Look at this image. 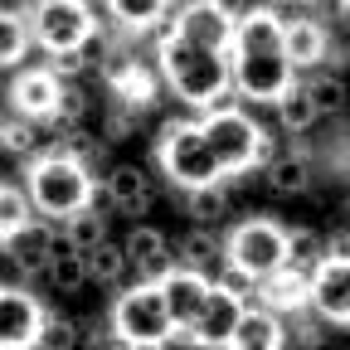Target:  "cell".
<instances>
[{
	"mask_svg": "<svg viewBox=\"0 0 350 350\" xmlns=\"http://www.w3.org/2000/svg\"><path fill=\"white\" fill-rule=\"evenodd\" d=\"M34 219H39V214H34L29 195H25L20 185H5V180H0V248H5L15 234H25Z\"/></svg>",
	"mask_w": 350,
	"mask_h": 350,
	"instance_id": "cell-24",
	"label": "cell"
},
{
	"mask_svg": "<svg viewBox=\"0 0 350 350\" xmlns=\"http://www.w3.org/2000/svg\"><path fill=\"white\" fill-rule=\"evenodd\" d=\"M122 248L131 258V268H146V262H156V258L170 253V243H165V234L156 224H131V234L122 239Z\"/></svg>",
	"mask_w": 350,
	"mask_h": 350,
	"instance_id": "cell-31",
	"label": "cell"
},
{
	"mask_svg": "<svg viewBox=\"0 0 350 350\" xmlns=\"http://www.w3.org/2000/svg\"><path fill=\"white\" fill-rule=\"evenodd\" d=\"M44 278H49L54 292H83L88 282H93V278H88L83 253H68V243H59V253H54V262H49V273H44Z\"/></svg>",
	"mask_w": 350,
	"mask_h": 350,
	"instance_id": "cell-30",
	"label": "cell"
},
{
	"mask_svg": "<svg viewBox=\"0 0 350 350\" xmlns=\"http://www.w3.org/2000/svg\"><path fill=\"white\" fill-rule=\"evenodd\" d=\"M321 117H317V107H312V98H306V83H297L292 93L278 103V126L287 131V137H306Z\"/></svg>",
	"mask_w": 350,
	"mask_h": 350,
	"instance_id": "cell-28",
	"label": "cell"
},
{
	"mask_svg": "<svg viewBox=\"0 0 350 350\" xmlns=\"http://www.w3.org/2000/svg\"><path fill=\"white\" fill-rule=\"evenodd\" d=\"M5 287H10V282H0V292H5Z\"/></svg>",
	"mask_w": 350,
	"mask_h": 350,
	"instance_id": "cell-40",
	"label": "cell"
},
{
	"mask_svg": "<svg viewBox=\"0 0 350 350\" xmlns=\"http://www.w3.org/2000/svg\"><path fill=\"white\" fill-rule=\"evenodd\" d=\"M326 262V234H317V229H287V268L297 273V278H306L312 282V273Z\"/></svg>",
	"mask_w": 350,
	"mask_h": 350,
	"instance_id": "cell-23",
	"label": "cell"
},
{
	"mask_svg": "<svg viewBox=\"0 0 350 350\" xmlns=\"http://www.w3.org/2000/svg\"><path fill=\"white\" fill-rule=\"evenodd\" d=\"M64 243H68V253H93L98 243H107V214L98 204H88L73 219H64Z\"/></svg>",
	"mask_w": 350,
	"mask_h": 350,
	"instance_id": "cell-22",
	"label": "cell"
},
{
	"mask_svg": "<svg viewBox=\"0 0 350 350\" xmlns=\"http://www.w3.org/2000/svg\"><path fill=\"white\" fill-rule=\"evenodd\" d=\"M234 29H239V15L229 5H214V0L180 5V39L185 44H200L209 54H229L234 49Z\"/></svg>",
	"mask_w": 350,
	"mask_h": 350,
	"instance_id": "cell-10",
	"label": "cell"
},
{
	"mask_svg": "<svg viewBox=\"0 0 350 350\" xmlns=\"http://www.w3.org/2000/svg\"><path fill=\"white\" fill-rule=\"evenodd\" d=\"M161 292H165V306H170V321H175V331L185 336V331L200 321L204 301L214 297V282H209V278H200V273H185V268H175V278H170Z\"/></svg>",
	"mask_w": 350,
	"mask_h": 350,
	"instance_id": "cell-15",
	"label": "cell"
},
{
	"mask_svg": "<svg viewBox=\"0 0 350 350\" xmlns=\"http://www.w3.org/2000/svg\"><path fill=\"white\" fill-rule=\"evenodd\" d=\"M234 64V93L248 98V103H282L292 88H297V68L287 59V49H273V54H229Z\"/></svg>",
	"mask_w": 350,
	"mask_h": 350,
	"instance_id": "cell-8",
	"label": "cell"
},
{
	"mask_svg": "<svg viewBox=\"0 0 350 350\" xmlns=\"http://www.w3.org/2000/svg\"><path fill=\"white\" fill-rule=\"evenodd\" d=\"M156 161L165 170V180L175 190H209V185H224V170H219L204 131H200V117H170L161 122V137H156Z\"/></svg>",
	"mask_w": 350,
	"mask_h": 350,
	"instance_id": "cell-3",
	"label": "cell"
},
{
	"mask_svg": "<svg viewBox=\"0 0 350 350\" xmlns=\"http://www.w3.org/2000/svg\"><path fill=\"white\" fill-rule=\"evenodd\" d=\"M282 345H287L282 317L262 312V306H248L239 331H234V340H229V350H282Z\"/></svg>",
	"mask_w": 350,
	"mask_h": 350,
	"instance_id": "cell-19",
	"label": "cell"
},
{
	"mask_svg": "<svg viewBox=\"0 0 350 350\" xmlns=\"http://www.w3.org/2000/svg\"><path fill=\"white\" fill-rule=\"evenodd\" d=\"M107 200L122 209V214H146L151 209V200H156V190H151V175L142 170V165H131V161H122V165H112L107 170Z\"/></svg>",
	"mask_w": 350,
	"mask_h": 350,
	"instance_id": "cell-18",
	"label": "cell"
},
{
	"mask_svg": "<svg viewBox=\"0 0 350 350\" xmlns=\"http://www.w3.org/2000/svg\"><path fill=\"white\" fill-rule=\"evenodd\" d=\"M64 243V224H49V219H34L25 234H15L5 243V258L20 268V278H44L49 273V262Z\"/></svg>",
	"mask_w": 350,
	"mask_h": 350,
	"instance_id": "cell-12",
	"label": "cell"
},
{
	"mask_svg": "<svg viewBox=\"0 0 350 350\" xmlns=\"http://www.w3.org/2000/svg\"><path fill=\"white\" fill-rule=\"evenodd\" d=\"M282 20H287V59H292V68H321L326 54L336 49L326 25L306 20V15H282Z\"/></svg>",
	"mask_w": 350,
	"mask_h": 350,
	"instance_id": "cell-16",
	"label": "cell"
},
{
	"mask_svg": "<svg viewBox=\"0 0 350 350\" xmlns=\"http://www.w3.org/2000/svg\"><path fill=\"white\" fill-rule=\"evenodd\" d=\"M117 350H126V345H117Z\"/></svg>",
	"mask_w": 350,
	"mask_h": 350,
	"instance_id": "cell-41",
	"label": "cell"
},
{
	"mask_svg": "<svg viewBox=\"0 0 350 350\" xmlns=\"http://www.w3.org/2000/svg\"><path fill=\"white\" fill-rule=\"evenodd\" d=\"M25 195H29L34 214H39V219H49V224H64V219H73L78 209L98 204L93 170L78 165V161H73V156H64V151H49V156L29 161Z\"/></svg>",
	"mask_w": 350,
	"mask_h": 350,
	"instance_id": "cell-2",
	"label": "cell"
},
{
	"mask_svg": "<svg viewBox=\"0 0 350 350\" xmlns=\"http://www.w3.org/2000/svg\"><path fill=\"white\" fill-rule=\"evenodd\" d=\"M258 306L273 317H301V312H312V282L297 278L292 268H282L258 287Z\"/></svg>",
	"mask_w": 350,
	"mask_h": 350,
	"instance_id": "cell-17",
	"label": "cell"
},
{
	"mask_svg": "<svg viewBox=\"0 0 350 350\" xmlns=\"http://www.w3.org/2000/svg\"><path fill=\"white\" fill-rule=\"evenodd\" d=\"M214 287H219V292H229V297L243 301V306H258V287H262V282L248 278L243 268H229V262H224V268L214 273Z\"/></svg>",
	"mask_w": 350,
	"mask_h": 350,
	"instance_id": "cell-34",
	"label": "cell"
},
{
	"mask_svg": "<svg viewBox=\"0 0 350 350\" xmlns=\"http://www.w3.org/2000/svg\"><path fill=\"white\" fill-rule=\"evenodd\" d=\"M44 68H49L59 83H73V78L88 68V59H83V49H68V54H49V64H44Z\"/></svg>",
	"mask_w": 350,
	"mask_h": 350,
	"instance_id": "cell-36",
	"label": "cell"
},
{
	"mask_svg": "<svg viewBox=\"0 0 350 350\" xmlns=\"http://www.w3.org/2000/svg\"><path fill=\"white\" fill-rule=\"evenodd\" d=\"M59 93H64V83L49 68H20L10 83V112L25 122H54Z\"/></svg>",
	"mask_w": 350,
	"mask_h": 350,
	"instance_id": "cell-11",
	"label": "cell"
},
{
	"mask_svg": "<svg viewBox=\"0 0 350 350\" xmlns=\"http://www.w3.org/2000/svg\"><path fill=\"white\" fill-rule=\"evenodd\" d=\"M83 345V326L73 317H59L49 312L44 317V331H39V350H78Z\"/></svg>",
	"mask_w": 350,
	"mask_h": 350,
	"instance_id": "cell-33",
	"label": "cell"
},
{
	"mask_svg": "<svg viewBox=\"0 0 350 350\" xmlns=\"http://www.w3.org/2000/svg\"><path fill=\"white\" fill-rule=\"evenodd\" d=\"M243 312H248L243 301H234L229 292H219V287H214V297L204 301L200 321H195L180 340H190V345H200V350H229V340H234V331H239Z\"/></svg>",
	"mask_w": 350,
	"mask_h": 350,
	"instance_id": "cell-13",
	"label": "cell"
},
{
	"mask_svg": "<svg viewBox=\"0 0 350 350\" xmlns=\"http://www.w3.org/2000/svg\"><path fill=\"white\" fill-rule=\"evenodd\" d=\"M306 98H312L317 117H340L350 103V88L340 73H317V78H306Z\"/></svg>",
	"mask_w": 350,
	"mask_h": 350,
	"instance_id": "cell-29",
	"label": "cell"
},
{
	"mask_svg": "<svg viewBox=\"0 0 350 350\" xmlns=\"http://www.w3.org/2000/svg\"><path fill=\"white\" fill-rule=\"evenodd\" d=\"M44 317H49V306H44L34 292L5 287L0 292V350H39Z\"/></svg>",
	"mask_w": 350,
	"mask_h": 350,
	"instance_id": "cell-9",
	"label": "cell"
},
{
	"mask_svg": "<svg viewBox=\"0 0 350 350\" xmlns=\"http://www.w3.org/2000/svg\"><path fill=\"white\" fill-rule=\"evenodd\" d=\"M224 262L229 268H243L258 282H268L273 273L287 268V229L278 219H243L224 239Z\"/></svg>",
	"mask_w": 350,
	"mask_h": 350,
	"instance_id": "cell-6",
	"label": "cell"
},
{
	"mask_svg": "<svg viewBox=\"0 0 350 350\" xmlns=\"http://www.w3.org/2000/svg\"><path fill=\"white\" fill-rule=\"evenodd\" d=\"M185 209H190V219H195V229H209V224H219V219L229 214V190H224V185L190 190V195H185Z\"/></svg>",
	"mask_w": 350,
	"mask_h": 350,
	"instance_id": "cell-32",
	"label": "cell"
},
{
	"mask_svg": "<svg viewBox=\"0 0 350 350\" xmlns=\"http://www.w3.org/2000/svg\"><path fill=\"white\" fill-rule=\"evenodd\" d=\"M219 258H224V239L214 229H190L180 239V248H175V262H180L185 273H200V278H209L219 268Z\"/></svg>",
	"mask_w": 350,
	"mask_h": 350,
	"instance_id": "cell-21",
	"label": "cell"
},
{
	"mask_svg": "<svg viewBox=\"0 0 350 350\" xmlns=\"http://www.w3.org/2000/svg\"><path fill=\"white\" fill-rule=\"evenodd\" d=\"M345 214H350V195H345Z\"/></svg>",
	"mask_w": 350,
	"mask_h": 350,
	"instance_id": "cell-39",
	"label": "cell"
},
{
	"mask_svg": "<svg viewBox=\"0 0 350 350\" xmlns=\"http://www.w3.org/2000/svg\"><path fill=\"white\" fill-rule=\"evenodd\" d=\"M83 262H88V278L93 282H103V287H117L122 278H126V268H131V258H126V248L122 243H98L93 253H83Z\"/></svg>",
	"mask_w": 350,
	"mask_h": 350,
	"instance_id": "cell-27",
	"label": "cell"
},
{
	"mask_svg": "<svg viewBox=\"0 0 350 350\" xmlns=\"http://www.w3.org/2000/svg\"><path fill=\"white\" fill-rule=\"evenodd\" d=\"M312 312L326 326H350V262H321L312 273Z\"/></svg>",
	"mask_w": 350,
	"mask_h": 350,
	"instance_id": "cell-14",
	"label": "cell"
},
{
	"mask_svg": "<svg viewBox=\"0 0 350 350\" xmlns=\"http://www.w3.org/2000/svg\"><path fill=\"white\" fill-rule=\"evenodd\" d=\"M200 131H204V142L219 161V170H224V180L229 175H243L262 161V146H268V131H262L243 107H214V112H200Z\"/></svg>",
	"mask_w": 350,
	"mask_h": 350,
	"instance_id": "cell-5",
	"label": "cell"
},
{
	"mask_svg": "<svg viewBox=\"0 0 350 350\" xmlns=\"http://www.w3.org/2000/svg\"><path fill=\"white\" fill-rule=\"evenodd\" d=\"M137 73H142V59H131L126 49H112L107 64H103V78H107V88H117V93H122V88L137 78Z\"/></svg>",
	"mask_w": 350,
	"mask_h": 350,
	"instance_id": "cell-35",
	"label": "cell"
},
{
	"mask_svg": "<svg viewBox=\"0 0 350 350\" xmlns=\"http://www.w3.org/2000/svg\"><path fill=\"white\" fill-rule=\"evenodd\" d=\"M103 15L117 20V29H126V34H151V25L165 15V5L161 0H112Z\"/></svg>",
	"mask_w": 350,
	"mask_h": 350,
	"instance_id": "cell-26",
	"label": "cell"
},
{
	"mask_svg": "<svg viewBox=\"0 0 350 350\" xmlns=\"http://www.w3.org/2000/svg\"><path fill=\"white\" fill-rule=\"evenodd\" d=\"M326 258H331V262H350V229L326 234Z\"/></svg>",
	"mask_w": 350,
	"mask_h": 350,
	"instance_id": "cell-38",
	"label": "cell"
},
{
	"mask_svg": "<svg viewBox=\"0 0 350 350\" xmlns=\"http://www.w3.org/2000/svg\"><path fill=\"white\" fill-rule=\"evenodd\" d=\"M112 340L126 345V350H161L170 345L175 336V321H170V306H165V292L161 287H142V282H131L126 292H117L112 301Z\"/></svg>",
	"mask_w": 350,
	"mask_h": 350,
	"instance_id": "cell-4",
	"label": "cell"
},
{
	"mask_svg": "<svg viewBox=\"0 0 350 350\" xmlns=\"http://www.w3.org/2000/svg\"><path fill=\"white\" fill-rule=\"evenodd\" d=\"M292 336H297V345H306V350H317V345L326 340V321H321L317 312H312V317L301 312V317H297V331H292Z\"/></svg>",
	"mask_w": 350,
	"mask_h": 350,
	"instance_id": "cell-37",
	"label": "cell"
},
{
	"mask_svg": "<svg viewBox=\"0 0 350 350\" xmlns=\"http://www.w3.org/2000/svg\"><path fill=\"white\" fill-rule=\"evenodd\" d=\"M262 185H268L273 195H306L312 190V161H306V151L273 156V165L262 170Z\"/></svg>",
	"mask_w": 350,
	"mask_h": 350,
	"instance_id": "cell-20",
	"label": "cell"
},
{
	"mask_svg": "<svg viewBox=\"0 0 350 350\" xmlns=\"http://www.w3.org/2000/svg\"><path fill=\"white\" fill-rule=\"evenodd\" d=\"M93 10L83 0H39L29 10V34L44 54H68V49H83L88 34H93Z\"/></svg>",
	"mask_w": 350,
	"mask_h": 350,
	"instance_id": "cell-7",
	"label": "cell"
},
{
	"mask_svg": "<svg viewBox=\"0 0 350 350\" xmlns=\"http://www.w3.org/2000/svg\"><path fill=\"white\" fill-rule=\"evenodd\" d=\"M29 10H0V68H15L29 54Z\"/></svg>",
	"mask_w": 350,
	"mask_h": 350,
	"instance_id": "cell-25",
	"label": "cell"
},
{
	"mask_svg": "<svg viewBox=\"0 0 350 350\" xmlns=\"http://www.w3.org/2000/svg\"><path fill=\"white\" fill-rule=\"evenodd\" d=\"M156 68H161L170 93L185 107H195V112H214V107L234 103V64H229V54H209L200 44L170 39L165 49H156Z\"/></svg>",
	"mask_w": 350,
	"mask_h": 350,
	"instance_id": "cell-1",
	"label": "cell"
}]
</instances>
